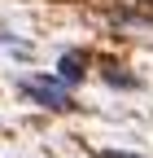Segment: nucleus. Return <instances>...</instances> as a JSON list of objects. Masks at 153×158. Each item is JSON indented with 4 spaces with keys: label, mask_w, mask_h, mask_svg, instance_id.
I'll list each match as a JSON object with an SVG mask.
<instances>
[{
    "label": "nucleus",
    "mask_w": 153,
    "mask_h": 158,
    "mask_svg": "<svg viewBox=\"0 0 153 158\" xmlns=\"http://www.w3.org/2000/svg\"><path fill=\"white\" fill-rule=\"evenodd\" d=\"M0 44H5V48H13V53H22V57L31 53V44H22V40H13L9 31H0Z\"/></svg>",
    "instance_id": "obj_4"
},
{
    "label": "nucleus",
    "mask_w": 153,
    "mask_h": 158,
    "mask_svg": "<svg viewBox=\"0 0 153 158\" xmlns=\"http://www.w3.org/2000/svg\"><path fill=\"white\" fill-rule=\"evenodd\" d=\"M83 70H88V57L79 53V48H70V53H61V62H57V79H61L66 88H74L83 79Z\"/></svg>",
    "instance_id": "obj_2"
},
{
    "label": "nucleus",
    "mask_w": 153,
    "mask_h": 158,
    "mask_svg": "<svg viewBox=\"0 0 153 158\" xmlns=\"http://www.w3.org/2000/svg\"><path fill=\"white\" fill-rule=\"evenodd\" d=\"M105 158H140V154H127V149H105Z\"/></svg>",
    "instance_id": "obj_5"
},
{
    "label": "nucleus",
    "mask_w": 153,
    "mask_h": 158,
    "mask_svg": "<svg viewBox=\"0 0 153 158\" xmlns=\"http://www.w3.org/2000/svg\"><path fill=\"white\" fill-rule=\"evenodd\" d=\"M105 84H114V88H140V79L118 75V66H105Z\"/></svg>",
    "instance_id": "obj_3"
},
{
    "label": "nucleus",
    "mask_w": 153,
    "mask_h": 158,
    "mask_svg": "<svg viewBox=\"0 0 153 158\" xmlns=\"http://www.w3.org/2000/svg\"><path fill=\"white\" fill-rule=\"evenodd\" d=\"M18 88H22L35 106H44V110H70V106H74L70 88H66L57 75H26V79H18Z\"/></svg>",
    "instance_id": "obj_1"
}]
</instances>
